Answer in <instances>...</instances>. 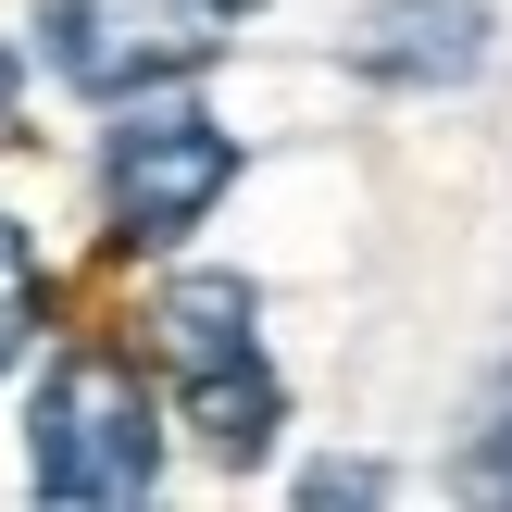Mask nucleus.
Returning <instances> with one entry per match:
<instances>
[{"label":"nucleus","mask_w":512,"mask_h":512,"mask_svg":"<svg viewBox=\"0 0 512 512\" xmlns=\"http://www.w3.org/2000/svg\"><path fill=\"white\" fill-rule=\"evenodd\" d=\"M150 350H163L175 425H188L225 475H250V463L275 450V425H288V388H275L250 275H175V288L150 300Z\"/></svg>","instance_id":"nucleus-1"},{"label":"nucleus","mask_w":512,"mask_h":512,"mask_svg":"<svg viewBox=\"0 0 512 512\" xmlns=\"http://www.w3.org/2000/svg\"><path fill=\"white\" fill-rule=\"evenodd\" d=\"M25 488L75 500V512H125L163 488V400L138 388V363L113 350H63L38 375V413H25Z\"/></svg>","instance_id":"nucleus-2"},{"label":"nucleus","mask_w":512,"mask_h":512,"mask_svg":"<svg viewBox=\"0 0 512 512\" xmlns=\"http://www.w3.org/2000/svg\"><path fill=\"white\" fill-rule=\"evenodd\" d=\"M113 113L125 125L100 138V225H113V250H188L213 225V200L238 188V138L188 88L113 100Z\"/></svg>","instance_id":"nucleus-3"},{"label":"nucleus","mask_w":512,"mask_h":512,"mask_svg":"<svg viewBox=\"0 0 512 512\" xmlns=\"http://www.w3.org/2000/svg\"><path fill=\"white\" fill-rule=\"evenodd\" d=\"M250 0H38V63L75 100H150L225 63Z\"/></svg>","instance_id":"nucleus-4"},{"label":"nucleus","mask_w":512,"mask_h":512,"mask_svg":"<svg viewBox=\"0 0 512 512\" xmlns=\"http://www.w3.org/2000/svg\"><path fill=\"white\" fill-rule=\"evenodd\" d=\"M500 50V0H375L350 25V75L375 88H463Z\"/></svg>","instance_id":"nucleus-5"},{"label":"nucleus","mask_w":512,"mask_h":512,"mask_svg":"<svg viewBox=\"0 0 512 512\" xmlns=\"http://www.w3.org/2000/svg\"><path fill=\"white\" fill-rule=\"evenodd\" d=\"M38 300H50L38 238H25V225L0 213V375H13V363H25V338H38Z\"/></svg>","instance_id":"nucleus-6"},{"label":"nucleus","mask_w":512,"mask_h":512,"mask_svg":"<svg viewBox=\"0 0 512 512\" xmlns=\"http://www.w3.org/2000/svg\"><path fill=\"white\" fill-rule=\"evenodd\" d=\"M463 475H475L488 500H512V363L475 388V413H463Z\"/></svg>","instance_id":"nucleus-7"},{"label":"nucleus","mask_w":512,"mask_h":512,"mask_svg":"<svg viewBox=\"0 0 512 512\" xmlns=\"http://www.w3.org/2000/svg\"><path fill=\"white\" fill-rule=\"evenodd\" d=\"M300 500H388V463H313Z\"/></svg>","instance_id":"nucleus-8"},{"label":"nucleus","mask_w":512,"mask_h":512,"mask_svg":"<svg viewBox=\"0 0 512 512\" xmlns=\"http://www.w3.org/2000/svg\"><path fill=\"white\" fill-rule=\"evenodd\" d=\"M13 113H25V63L0 50V138H13Z\"/></svg>","instance_id":"nucleus-9"}]
</instances>
